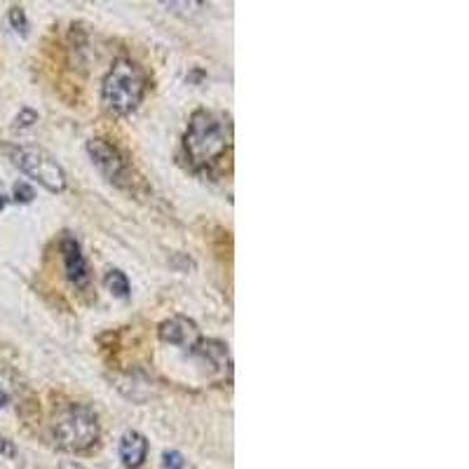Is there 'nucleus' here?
Segmentation results:
<instances>
[{
    "label": "nucleus",
    "instance_id": "obj_16",
    "mask_svg": "<svg viewBox=\"0 0 469 469\" xmlns=\"http://www.w3.org/2000/svg\"><path fill=\"white\" fill-rule=\"evenodd\" d=\"M5 202H7V197L3 193H0V209H3V206H5Z\"/></svg>",
    "mask_w": 469,
    "mask_h": 469
},
{
    "label": "nucleus",
    "instance_id": "obj_8",
    "mask_svg": "<svg viewBox=\"0 0 469 469\" xmlns=\"http://www.w3.org/2000/svg\"><path fill=\"white\" fill-rule=\"evenodd\" d=\"M160 338L167 343L186 348V345L197 343V329H195L193 321L184 320V317H174L160 327Z\"/></svg>",
    "mask_w": 469,
    "mask_h": 469
},
{
    "label": "nucleus",
    "instance_id": "obj_12",
    "mask_svg": "<svg viewBox=\"0 0 469 469\" xmlns=\"http://www.w3.org/2000/svg\"><path fill=\"white\" fill-rule=\"evenodd\" d=\"M14 197L22 202H31L34 200V188H31L29 184H24V181H19L17 186H14Z\"/></svg>",
    "mask_w": 469,
    "mask_h": 469
},
{
    "label": "nucleus",
    "instance_id": "obj_9",
    "mask_svg": "<svg viewBox=\"0 0 469 469\" xmlns=\"http://www.w3.org/2000/svg\"><path fill=\"white\" fill-rule=\"evenodd\" d=\"M103 284H106V289H109L113 296H118V298L129 296V280H127V275L122 273V270H118V268L109 270L106 277H103Z\"/></svg>",
    "mask_w": 469,
    "mask_h": 469
},
{
    "label": "nucleus",
    "instance_id": "obj_4",
    "mask_svg": "<svg viewBox=\"0 0 469 469\" xmlns=\"http://www.w3.org/2000/svg\"><path fill=\"white\" fill-rule=\"evenodd\" d=\"M99 439V423L92 408L73 407L54 425V444L62 451L81 453L94 446Z\"/></svg>",
    "mask_w": 469,
    "mask_h": 469
},
{
    "label": "nucleus",
    "instance_id": "obj_10",
    "mask_svg": "<svg viewBox=\"0 0 469 469\" xmlns=\"http://www.w3.org/2000/svg\"><path fill=\"white\" fill-rule=\"evenodd\" d=\"M162 464H165L167 469H184V455L177 451H165V455H162Z\"/></svg>",
    "mask_w": 469,
    "mask_h": 469
},
{
    "label": "nucleus",
    "instance_id": "obj_3",
    "mask_svg": "<svg viewBox=\"0 0 469 469\" xmlns=\"http://www.w3.org/2000/svg\"><path fill=\"white\" fill-rule=\"evenodd\" d=\"M7 155L26 177L38 181L50 193H62L66 188V174L47 150L38 148V146H12L7 148Z\"/></svg>",
    "mask_w": 469,
    "mask_h": 469
},
{
    "label": "nucleus",
    "instance_id": "obj_11",
    "mask_svg": "<svg viewBox=\"0 0 469 469\" xmlns=\"http://www.w3.org/2000/svg\"><path fill=\"white\" fill-rule=\"evenodd\" d=\"M10 22L17 31H22V35L26 34V14H24L22 7H12L10 10Z\"/></svg>",
    "mask_w": 469,
    "mask_h": 469
},
{
    "label": "nucleus",
    "instance_id": "obj_15",
    "mask_svg": "<svg viewBox=\"0 0 469 469\" xmlns=\"http://www.w3.org/2000/svg\"><path fill=\"white\" fill-rule=\"evenodd\" d=\"M5 404H7V395H5V392H3V389H0V408L5 407Z\"/></svg>",
    "mask_w": 469,
    "mask_h": 469
},
{
    "label": "nucleus",
    "instance_id": "obj_7",
    "mask_svg": "<svg viewBox=\"0 0 469 469\" xmlns=\"http://www.w3.org/2000/svg\"><path fill=\"white\" fill-rule=\"evenodd\" d=\"M146 455H148V441H146V436H143L141 432H134V429L132 432H127L120 441L122 464H125L127 469H137L141 467Z\"/></svg>",
    "mask_w": 469,
    "mask_h": 469
},
{
    "label": "nucleus",
    "instance_id": "obj_2",
    "mask_svg": "<svg viewBox=\"0 0 469 469\" xmlns=\"http://www.w3.org/2000/svg\"><path fill=\"white\" fill-rule=\"evenodd\" d=\"M143 94H146V75L141 66H137L132 59H118L103 81V106L115 115H129L137 110Z\"/></svg>",
    "mask_w": 469,
    "mask_h": 469
},
{
    "label": "nucleus",
    "instance_id": "obj_13",
    "mask_svg": "<svg viewBox=\"0 0 469 469\" xmlns=\"http://www.w3.org/2000/svg\"><path fill=\"white\" fill-rule=\"evenodd\" d=\"M38 120V115L34 110H22V115H17V127H31Z\"/></svg>",
    "mask_w": 469,
    "mask_h": 469
},
{
    "label": "nucleus",
    "instance_id": "obj_5",
    "mask_svg": "<svg viewBox=\"0 0 469 469\" xmlns=\"http://www.w3.org/2000/svg\"><path fill=\"white\" fill-rule=\"evenodd\" d=\"M87 153L92 158V162L97 165L99 172L103 177L109 178L110 184L115 186H122L127 178V162L115 146H110L109 141H103V139H92V141L87 143Z\"/></svg>",
    "mask_w": 469,
    "mask_h": 469
},
{
    "label": "nucleus",
    "instance_id": "obj_14",
    "mask_svg": "<svg viewBox=\"0 0 469 469\" xmlns=\"http://www.w3.org/2000/svg\"><path fill=\"white\" fill-rule=\"evenodd\" d=\"M0 453H3V455H14V446H12L10 441L0 439Z\"/></svg>",
    "mask_w": 469,
    "mask_h": 469
},
{
    "label": "nucleus",
    "instance_id": "obj_1",
    "mask_svg": "<svg viewBox=\"0 0 469 469\" xmlns=\"http://www.w3.org/2000/svg\"><path fill=\"white\" fill-rule=\"evenodd\" d=\"M186 153L197 169H209L233 146V125L225 113L195 110L186 129Z\"/></svg>",
    "mask_w": 469,
    "mask_h": 469
},
{
    "label": "nucleus",
    "instance_id": "obj_6",
    "mask_svg": "<svg viewBox=\"0 0 469 469\" xmlns=\"http://www.w3.org/2000/svg\"><path fill=\"white\" fill-rule=\"evenodd\" d=\"M62 258L63 265H66V275L73 282L75 286H85L90 280V268H87L85 254H82L81 244L75 237L66 234L62 240Z\"/></svg>",
    "mask_w": 469,
    "mask_h": 469
}]
</instances>
